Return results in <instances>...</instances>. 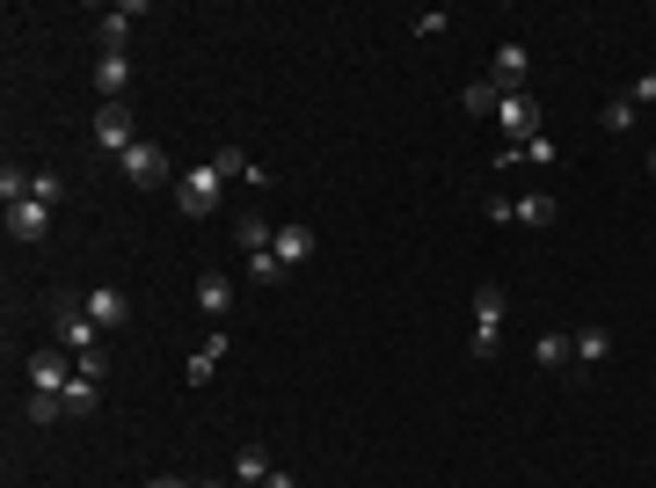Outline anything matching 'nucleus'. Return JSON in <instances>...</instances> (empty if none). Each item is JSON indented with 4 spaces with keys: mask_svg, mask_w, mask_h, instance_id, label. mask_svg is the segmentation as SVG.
<instances>
[{
    "mask_svg": "<svg viewBox=\"0 0 656 488\" xmlns=\"http://www.w3.org/2000/svg\"><path fill=\"white\" fill-rule=\"evenodd\" d=\"M226 342H234V336H226V328H212V336H205V350H197V358H190V387H205V379H212V372H219V358H226Z\"/></svg>",
    "mask_w": 656,
    "mask_h": 488,
    "instance_id": "nucleus-19",
    "label": "nucleus"
},
{
    "mask_svg": "<svg viewBox=\"0 0 656 488\" xmlns=\"http://www.w3.org/2000/svg\"><path fill=\"white\" fill-rule=\"evenodd\" d=\"M504 161H540V168H547V161H555V139H525V147H510Z\"/></svg>",
    "mask_w": 656,
    "mask_h": 488,
    "instance_id": "nucleus-27",
    "label": "nucleus"
},
{
    "mask_svg": "<svg viewBox=\"0 0 656 488\" xmlns=\"http://www.w3.org/2000/svg\"><path fill=\"white\" fill-rule=\"evenodd\" d=\"M270 481V452L263 445H242V460H234V488H263Z\"/></svg>",
    "mask_w": 656,
    "mask_h": 488,
    "instance_id": "nucleus-21",
    "label": "nucleus"
},
{
    "mask_svg": "<svg viewBox=\"0 0 656 488\" xmlns=\"http://www.w3.org/2000/svg\"><path fill=\"white\" fill-rule=\"evenodd\" d=\"M59 197H66V183H59L51 168H37V204H59Z\"/></svg>",
    "mask_w": 656,
    "mask_h": 488,
    "instance_id": "nucleus-30",
    "label": "nucleus"
},
{
    "mask_svg": "<svg viewBox=\"0 0 656 488\" xmlns=\"http://www.w3.org/2000/svg\"><path fill=\"white\" fill-rule=\"evenodd\" d=\"M634 117H642V110H634V96H612V102H606V132H612V139H628Z\"/></svg>",
    "mask_w": 656,
    "mask_h": 488,
    "instance_id": "nucleus-23",
    "label": "nucleus"
},
{
    "mask_svg": "<svg viewBox=\"0 0 656 488\" xmlns=\"http://www.w3.org/2000/svg\"><path fill=\"white\" fill-rule=\"evenodd\" d=\"M59 415H66L59 393H29V423H59Z\"/></svg>",
    "mask_w": 656,
    "mask_h": 488,
    "instance_id": "nucleus-26",
    "label": "nucleus"
},
{
    "mask_svg": "<svg viewBox=\"0 0 656 488\" xmlns=\"http://www.w3.org/2000/svg\"><path fill=\"white\" fill-rule=\"evenodd\" d=\"M460 102H467V117H496V102H504V96H496V80H467Z\"/></svg>",
    "mask_w": 656,
    "mask_h": 488,
    "instance_id": "nucleus-22",
    "label": "nucleus"
},
{
    "mask_svg": "<svg viewBox=\"0 0 656 488\" xmlns=\"http://www.w3.org/2000/svg\"><path fill=\"white\" fill-rule=\"evenodd\" d=\"M628 96H634V110H649V102H656V74H642V80L628 88Z\"/></svg>",
    "mask_w": 656,
    "mask_h": 488,
    "instance_id": "nucleus-31",
    "label": "nucleus"
},
{
    "mask_svg": "<svg viewBox=\"0 0 656 488\" xmlns=\"http://www.w3.org/2000/svg\"><path fill=\"white\" fill-rule=\"evenodd\" d=\"M212 168H219V175H226V183H256V190H263V183H270V175H263V168H256V161H248V153H242V147H234V139H226V147H219V153H212Z\"/></svg>",
    "mask_w": 656,
    "mask_h": 488,
    "instance_id": "nucleus-16",
    "label": "nucleus"
},
{
    "mask_svg": "<svg viewBox=\"0 0 656 488\" xmlns=\"http://www.w3.org/2000/svg\"><path fill=\"white\" fill-rule=\"evenodd\" d=\"M23 379H29V393H59V401H66V387L81 379V365H73L66 350L51 342V350H37V358L23 365Z\"/></svg>",
    "mask_w": 656,
    "mask_h": 488,
    "instance_id": "nucleus-3",
    "label": "nucleus"
},
{
    "mask_svg": "<svg viewBox=\"0 0 656 488\" xmlns=\"http://www.w3.org/2000/svg\"><path fill=\"white\" fill-rule=\"evenodd\" d=\"M146 488H190V481H175V474H153V481H146Z\"/></svg>",
    "mask_w": 656,
    "mask_h": 488,
    "instance_id": "nucleus-33",
    "label": "nucleus"
},
{
    "mask_svg": "<svg viewBox=\"0 0 656 488\" xmlns=\"http://www.w3.org/2000/svg\"><path fill=\"white\" fill-rule=\"evenodd\" d=\"M219 190H226V175H219L212 161H190V168H183V183H175L183 220H212V212H219Z\"/></svg>",
    "mask_w": 656,
    "mask_h": 488,
    "instance_id": "nucleus-2",
    "label": "nucleus"
},
{
    "mask_svg": "<svg viewBox=\"0 0 656 488\" xmlns=\"http://www.w3.org/2000/svg\"><path fill=\"white\" fill-rule=\"evenodd\" d=\"M234 241H242V255H270V241H277V226H270L263 212H242V226H234Z\"/></svg>",
    "mask_w": 656,
    "mask_h": 488,
    "instance_id": "nucleus-18",
    "label": "nucleus"
},
{
    "mask_svg": "<svg viewBox=\"0 0 656 488\" xmlns=\"http://www.w3.org/2000/svg\"><path fill=\"white\" fill-rule=\"evenodd\" d=\"M96 88H102V102H124V88H132V59L124 51H102L96 59Z\"/></svg>",
    "mask_w": 656,
    "mask_h": 488,
    "instance_id": "nucleus-14",
    "label": "nucleus"
},
{
    "mask_svg": "<svg viewBox=\"0 0 656 488\" xmlns=\"http://www.w3.org/2000/svg\"><path fill=\"white\" fill-rule=\"evenodd\" d=\"M569 358H577L583 372H598L612 358V336H606V328H569Z\"/></svg>",
    "mask_w": 656,
    "mask_h": 488,
    "instance_id": "nucleus-13",
    "label": "nucleus"
},
{
    "mask_svg": "<svg viewBox=\"0 0 656 488\" xmlns=\"http://www.w3.org/2000/svg\"><path fill=\"white\" fill-rule=\"evenodd\" d=\"M8 234H15V241H45L51 234V204H37V197L8 204Z\"/></svg>",
    "mask_w": 656,
    "mask_h": 488,
    "instance_id": "nucleus-12",
    "label": "nucleus"
},
{
    "mask_svg": "<svg viewBox=\"0 0 656 488\" xmlns=\"http://www.w3.org/2000/svg\"><path fill=\"white\" fill-rule=\"evenodd\" d=\"M117 168H124V183H132V190H161V183H169V153L153 147V139H139Z\"/></svg>",
    "mask_w": 656,
    "mask_h": 488,
    "instance_id": "nucleus-7",
    "label": "nucleus"
},
{
    "mask_svg": "<svg viewBox=\"0 0 656 488\" xmlns=\"http://www.w3.org/2000/svg\"><path fill=\"white\" fill-rule=\"evenodd\" d=\"M525 74H533V51L518 45H496V59H488V80H496V96H525Z\"/></svg>",
    "mask_w": 656,
    "mask_h": 488,
    "instance_id": "nucleus-6",
    "label": "nucleus"
},
{
    "mask_svg": "<svg viewBox=\"0 0 656 488\" xmlns=\"http://www.w3.org/2000/svg\"><path fill=\"white\" fill-rule=\"evenodd\" d=\"M409 29H416V37H445V29H453V15H445V8H423Z\"/></svg>",
    "mask_w": 656,
    "mask_h": 488,
    "instance_id": "nucleus-28",
    "label": "nucleus"
},
{
    "mask_svg": "<svg viewBox=\"0 0 656 488\" xmlns=\"http://www.w3.org/2000/svg\"><path fill=\"white\" fill-rule=\"evenodd\" d=\"M270 255H277V263L285 270H299L307 263V255H314V234H307V226L292 220V226H277V241H270Z\"/></svg>",
    "mask_w": 656,
    "mask_h": 488,
    "instance_id": "nucleus-15",
    "label": "nucleus"
},
{
    "mask_svg": "<svg viewBox=\"0 0 656 488\" xmlns=\"http://www.w3.org/2000/svg\"><path fill=\"white\" fill-rule=\"evenodd\" d=\"M263 488H299V481H292L285 466H270V481H263Z\"/></svg>",
    "mask_w": 656,
    "mask_h": 488,
    "instance_id": "nucleus-32",
    "label": "nucleus"
},
{
    "mask_svg": "<svg viewBox=\"0 0 656 488\" xmlns=\"http://www.w3.org/2000/svg\"><path fill=\"white\" fill-rule=\"evenodd\" d=\"M96 147H102V153H117V161H124L132 147H139V124H132V102H102V110H96Z\"/></svg>",
    "mask_w": 656,
    "mask_h": 488,
    "instance_id": "nucleus-5",
    "label": "nucleus"
},
{
    "mask_svg": "<svg viewBox=\"0 0 656 488\" xmlns=\"http://www.w3.org/2000/svg\"><path fill=\"white\" fill-rule=\"evenodd\" d=\"M555 212H561V204L547 190H540V197H510V220H518V226H555Z\"/></svg>",
    "mask_w": 656,
    "mask_h": 488,
    "instance_id": "nucleus-20",
    "label": "nucleus"
},
{
    "mask_svg": "<svg viewBox=\"0 0 656 488\" xmlns=\"http://www.w3.org/2000/svg\"><path fill=\"white\" fill-rule=\"evenodd\" d=\"M73 365H81V379H96L102 387V379H110V350H88V358H73Z\"/></svg>",
    "mask_w": 656,
    "mask_h": 488,
    "instance_id": "nucleus-29",
    "label": "nucleus"
},
{
    "mask_svg": "<svg viewBox=\"0 0 656 488\" xmlns=\"http://www.w3.org/2000/svg\"><path fill=\"white\" fill-rule=\"evenodd\" d=\"M649 175H656V153H649Z\"/></svg>",
    "mask_w": 656,
    "mask_h": 488,
    "instance_id": "nucleus-35",
    "label": "nucleus"
},
{
    "mask_svg": "<svg viewBox=\"0 0 656 488\" xmlns=\"http://www.w3.org/2000/svg\"><path fill=\"white\" fill-rule=\"evenodd\" d=\"M81 306H88V321H96L102 336H110V328H124V321H132V299H124L117 285H96V292L81 299Z\"/></svg>",
    "mask_w": 656,
    "mask_h": 488,
    "instance_id": "nucleus-9",
    "label": "nucleus"
},
{
    "mask_svg": "<svg viewBox=\"0 0 656 488\" xmlns=\"http://www.w3.org/2000/svg\"><path fill=\"white\" fill-rule=\"evenodd\" d=\"M496 124L525 147V139H540V102L533 96H504V102H496Z\"/></svg>",
    "mask_w": 656,
    "mask_h": 488,
    "instance_id": "nucleus-8",
    "label": "nucleus"
},
{
    "mask_svg": "<svg viewBox=\"0 0 656 488\" xmlns=\"http://www.w3.org/2000/svg\"><path fill=\"white\" fill-rule=\"evenodd\" d=\"M197 314H212V321L234 314V277H226V270H205V277H197Z\"/></svg>",
    "mask_w": 656,
    "mask_h": 488,
    "instance_id": "nucleus-11",
    "label": "nucleus"
},
{
    "mask_svg": "<svg viewBox=\"0 0 656 488\" xmlns=\"http://www.w3.org/2000/svg\"><path fill=\"white\" fill-rule=\"evenodd\" d=\"M96 401H102L96 379H73V387H66V415H96Z\"/></svg>",
    "mask_w": 656,
    "mask_h": 488,
    "instance_id": "nucleus-24",
    "label": "nucleus"
},
{
    "mask_svg": "<svg viewBox=\"0 0 656 488\" xmlns=\"http://www.w3.org/2000/svg\"><path fill=\"white\" fill-rule=\"evenodd\" d=\"M504 306H510V299H504V285L488 277L482 292H474V336H467V350H474L482 365L496 358V350H504Z\"/></svg>",
    "mask_w": 656,
    "mask_h": 488,
    "instance_id": "nucleus-1",
    "label": "nucleus"
},
{
    "mask_svg": "<svg viewBox=\"0 0 656 488\" xmlns=\"http://www.w3.org/2000/svg\"><path fill=\"white\" fill-rule=\"evenodd\" d=\"M139 15H146L139 0H132V8H102V15H96V45H102V51H124V45H132V23H139Z\"/></svg>",
    "mask_w": 656,
    "mask_h": 488,
    "instance_id": "nucleus-10",
    "label": "nucleus"
},
{
    "mask_svg": "<svg viewBox=\"0 0 656 488\" xmlns=\"http://www.w3.org/2000/svg\"><path fill=\"white\" fill-rule=\"evenodd\" d=\"M277 277H285L277 255H248V285H277Z\"/></svg>",
    "mask_w": 656,
    "mask_h": 488,
    "instance_id": "nucleus-25",
    "label": "nucleus"
},
{
    "mask_svg": "<svg viewBox=\"0 0 656 488\" xmlns=\"http://www.w3.org/2000/svg\"><path fill=\"white\" fill-rule=\"evenodd\" d=\"M533 365L540 372H569V365H577V358H569V328H547V336L533 342Z\"/></svg>",
    "mask_w": 656,
    "mask_h": 488,
    "instance_id": "nucleus-17",
    "label": "nucleus"
},
{
    "mask_svg": "<svg viewBox=\"0 0 656 488\" xmlns=\"http://www.w3.org/2000/svg\"><path fill=\"white\" fill-rule=\"evenodd\" d=\"M190 488H234V481H190Z\"/></svg>",
    "mask_w": 656,
    "mask_h": 488,
    "instance_id": "nucleus-34",
    "label": "nucleus"
},
{
    "mask_svg": "<svg viewBox=\"0 0 656 488\" xmlns=\"http://www.w3.org/2000/svg\"><path fill=\"white\" fill-rule=\"evenodd\" d=\"M51 336H59V350H66V358L102 350V328L88 321V306H59V314H51Z\"/></svg>",
    "mask_w": 656,
    "mask_h": 488,
    "instance_id": "nucleus-4",
    "label": "nucleus"
}]
</instances>
